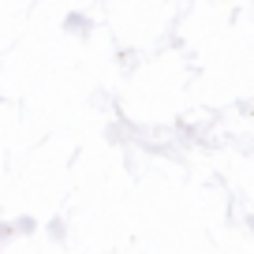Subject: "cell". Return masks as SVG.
I'll return each mask as SVG.
<instances>
[]
</instances>
